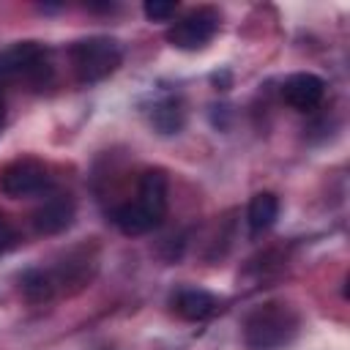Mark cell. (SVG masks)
<instances>
[{
	"instance_id": "cell-1",
	"label": "cell",
	"mask_w": 350,
	"mask_h": 350,
	"mask_svg": "<svg viewBox=\"0 0 350 350\" xmlns=\"http://www.w3.org/2000/svg\"><path fill=\"white\" fill-rule=\"evenodd\" d=\"M298 334V314L290 304L268 301L243 320V342L249 350H282Z\"/></svg>"
},
{
	"instance_id": "cell-2",
	"label": "cell",
	"mask_w": 350,
	"mask_h": 350,
	"mask_svg": "<svg viewBox=\"0 0 350 350\" xmlns=\"http://www.w3.org/2000/svg\"><path fill=\"white\" fill-rule=\"evenodd\" d=\"M68 55H71V66H74L77 79L85 82V85L109 77L120 66V60H123L120 44L115 38H109V36L82 38V41H77L68 49Z\"/></svg>"
},
{
	"instance_id": "cell-3",
	"label": "cell",
	"mask_w": 350,
	"mask_h": 350,
	"mask_svg": "<svg viewBox=\"0 0 350 350\" xmlns=\"http://www.w3.org/2000/svg\"><path fill=\"white\" fill-rule=\"evenodd\" d=\"M219 30V14L213 8H197L167 30V41L178 49H202Z\"/></svg>"
},
{
	"instance_id": "cell-4",
	"label": "cell",
	"mask_w": 350,
	"mask_h": 350,
	"mask_svg": "<svg viewBox=\"0 0 350 350\" xmlns=\"http://www.w3.org/2000/svg\"><path fill=\"white\" fill-rule=\"evenodd\" d=\"M49 186V172L36 159H16L0 172V189L8 197H30Z\"/></svg>"
},
{
	"instance_id": "cell-5",
	"label": "cell",
	"mask_w": 350,
	"mask_h": 350,
	"mask_svg": "<svg viewBox=\"0 0 350 350\" xmlns=\"http://www.w3.org/2000/svg\"><path fill=\"white\" fill-rule=\"evenodd\" d=\"M323 93H325V82L317 77V74H293L284 79L282 85V96L284 101L293 107V109H301V112H309L314 109L320 101H323Z\"/></svg>"
},
{
	"instance_id": "cell-6",
	"label": "cell",
	"mask_w": 350,
	"mask_h": 350,
	"mask_svg": "<svg viewBox=\"0 0 350 350\" xmlns=\"http://www.w3.org/2000/svg\"><path fill=\"white\" fill-rule=\"evenodd\" d=\"M71 221H74V202H71L66 194L49 197V200L33 213V227H36L41 235H57V232H63L66 227H71Z\"/></svg>"
},
{
	"instance_id": "cell-7",
	"label": "cell",
	"mask_w": 350,
	"mask_h": 350,
	"mask_svg": "<svg viewBox=\"0 0 350 350\" xmlns=\"http://www.w3.org/2000/svg\"><path fill=\"white\" fill-rule=\"evenodd\" d=\"M137 202L161 224L167 213V175L161 170H148L139 178V197Z\"/></svg>"
},
{
	"instance_id": "cell-8",
	"label": "cell",
	"mask_w": 350,
	"mask_h": 350,
	"mask_svg": "<svg viewBox=\"0 0 350 350\" xmlns=\"http://www.w3.org/2000/svg\"><path fill=\"white\" fill-rule=\"evenodd\" d=\"M172 306H175V312H178L183 320H205L208 314L216 312L219 301H216V295H211L208 290L186 287V290H180V293L172 298Z\"/></svg>"
},
{
	"instance_id": "cell-9",
	"label": "cell",
	"mask_w": 350,
	"mask_h": 350,
	"mask_svg": "<svg viewBox=\"0 0 350 350\" xmlns=\"http://www.w3.org/2000/svg\"><path fill=\"white\" fill-rule=\"evenodd\" d=\"M44 57V49L36 41H22L14 44L8 49L0 52V77H11V74H22L38 66V60Z\"/></svg>"
},
{
	"instance_id": "cell-10",
	"label": "cell",
	"mask_w": 350,
	"mask_h": 350,
	"mask_svg": "<svg viewBox=\"0 0 350 350\" xmlns=\"http://www.w3.org/2000/svg\"><path fill=\"white\" fill-rule=\"evenodd\" d=\"M112 221L118 224L120 232L126 235H142L153 227H159V221L139 205V202H126V205H118L112 211Z\"/></svg>"
},
{
	"instance_id": "cell-11",
	"label": "cell",
	"mask_w": 350,
	"mask_h": 350,
	"mask_svg": "<svg viewBox=\"0 0 350 350\" xmlns=\"http://www.w3.org/2000/svg\"><path fill=\"white\" fill-rule=\"evenodd\" d=\"M150 123L161 134H178L183 129V123H186V109H183L180 98L167 96V98L156 101L153 112H150Z\"/></svg>"
},
{
	"instance_id": "cell-12",
	"label": "cell",
	"mask_w": 350,
	"mask_h": 350,
	"mask_svg": "<svg viewBox=\"0 0 350 350\" xmlns=\"http://www.w3.org/2000/svg\"><path fill=\"white\" fill-rule=\"evenodd\" d=\"M246 219H249L252 235H260V232H265L268 227H273V221L279 219V200H276V194H271V191L254 194L252 202H249Z\"/></svg>"
},
{
	"instance_id": "cell-13",
	"label": "cell",
	"mask_w": 350,
	"mask_h": 350,
	"mask_svg": "<svg viewBox=\"0 0 350 350\" xmlns=\"http://www.w3.org/2000/svg\"><path fill=\"white\" fill-rule=\"evenodd\" d=\"M22 290L27 293V298H33V301H44V298L52 295L55 282H52V276L44 273V271H27V273L22 276Z\"/></svg>"
},
{
	"instance_id": "cell-14",
	"label": "cell",
	"mask_w": 350,
	"mask_h": 350,
	"mask_svg": "<svg viewBox=\"0 0 350 350\" xmlns=\"http://www.w3.org/2000/svg\"><path fill=\"white\" fill-rule=\"evenodd\" d=\"M175 11H178V5L170 0H148L145 3V16L153 22H167L175 16Z\"/></svg>"
},
{
	"instance_id": "cell-15",
	"label": "cell",
	"mask_w": 350,
	"mask_h": 350,
	"mask_svg": "<svg viewBox=\"0 0 350 350\" xmlns=\"http://www.w3.org/2000/svg\"><path fill=\"white\" fill-rule=\"evenodd\" d=\"M11 241H14V232H11L8 221H5V216L0 213V249H3V246H8Z\"/></svg>"
},
{
	"instance_id": "cell-16",
	"label": "cell",
	"mask_w": 350,
	"mask_h": 350,
	"mask_svg": "<svg viewBox=\"0 0 350 350\" xmlns=\"http://www.w3.org/2000/svg\"><path fill=\"white\" fill-rule=\"evenodd\" d=\"M0 129H3V104H0Z\"/></svg>"
}]
</instances>
